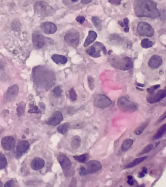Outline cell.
<instances>
[{
	"label": "cell",
	"mask_w": 166,
	"mask_h": 187,
	"mask_svg": "<svg viewBox=\"0 0 166 187\" xmlns=\"http://www.w3.org/2000/svg\"><path fill=\"white\" fill-rule=\"evenodd\" d=\"M33 79L37 86L48 90L56 83V77L52 70L42 66L35 67L32 73Z\"/></svg>",
	"instance_id": "obj_1"
},
{
	"label": "cell",
	"mask_w": 166,
	"mask_h": 187,
	"mask_svg": "<svg viewBox=\"0 0 166 187\" xmlns=\"http://www.w3.org/2000/svg\"><path fill=\"white\" fill-rule=\"evenodd\" d=\"M134 8L137 17L155 19L160 16L157 4L153 0H135Z\"/></svg>",
	"instance_id": "obj_2"
},
{
	"label": "cell",
	"mask_w": 166,
	"mask_h": 187,
	"mask_svg": "<svg viewBox=\"0 0 166 187\" xmlns=\"http://www.w3.org/2000/svg\"><path fill=\"white\" fill-rule=\"evenodd\" d=\"M108 62L116 69L123 71L129 70L134 67L133 61L126 56H115L109 58Z\"/></svg>",
	"instance_id": "obj_3"
},
{
	"label": "cell",
	"mask_w": 166,
	"mask_h": 187,
	"mask_svg": "<svg viewBox=\"0 0 166 187\" xmlns=\"http://www.w3.org/2000/svg\"><path fill=\"white\" fill-rule=\"evenodd\" d=\"M84 166L80 167L79 170V175L85 176L89 174H93L99 172L102 168V165L99 161L93 160L85 162Z\"/></svg>",
	"instance_id": "obj_4"
},
{
	"label": "cell",
	"mask_w": 166,
	"mask_h": 187,
	"mask_svg": "<svg viewBox=\"0 0 166 187\" xmlns=\"http://www.w3.org/2000/svg\"><path fill=\"white\" fill-rule=\"evenodd\" d=\"M117 106L121 111L125 113H132L138 108L137 104L126 97H122L118 99Z\"/></svg>",
	"instance_id": "obj_5"
},
{
	"label": "cell",
	"mask_w": 166,
	"mask_h": 187,
	"mask_svg": "<svg viewBox=\"0 0 166 187\" xmlns=\"http://www.w3.org/2000/svg\"><path fill=\"white\" fill-rule=\"evenodd\" d=\"M135 30L137 34L143 37H152L155 35V31L153 27L146 21H139L137 24Z\"/></svg>",
	"instance_id": "obj_6"
},
{
	"label": "cell",
	"mask_w": 166,
	"mask_h": 187,
	"mask_svg": "<svg viewBox=\"0 0 166 187\" xmlns=\"http://www.w3.org/2000/svg\"><path fill=\"white\" fill-rule=\"evenodd\" d=\"M34 12L36 14L47 17L52 15L53 11L52 7L45 1H41L35 3Z\"/></svg>",
	"instance_id": "obj_7"
},
{
	"label": "cell",
	"mask_w": 166,
	"mask_h": 187,
	"mask_svg": "<svg viewBox=\"0 0 166 187\" xmlns=\"http://www.w3.org/2000/svg\"><path fill=\"white\" fill-rule=\"evenodd\" d=\"M64 39L65 42L68 45L74 47H77L80 41V35L77 30L71 29L67 32Z\"/></svg>",
	"instance_id": "obj_8"
},
{
	"label": "cell",
	"mask_w": 166,
	"mask_h": 187,
	"mask_svg": "<svg viewBox=\"0 0 166 187\" xmlns=\"http://www.w3.org/2000/svg\"><path fill=\"white\" fill-rule=\"evenodd\" d=\"M102 51L104 54H107L105 47L101 42H95L93 45L86 49V53L92 58H97L101 57V51Z\"/></svg>",
	"instance_id": "obj_9"
},
{
	"label": "cell",
	"mask_w": 166,
	"mask_h": 187,
	"mask_svg": "<svg viewBox=\"0 0 166 187\" xmlns=\"http://www.w3.org/2000/svg\"><path fill=\"white\" fill-rule=\"evenodd\" d=\"M112 103V101L105 95H96L94 98V105L99 108H106Z\"/></svg>",
	"instance_id": "obj_10"
},
{
	"label": "cell",
	"mask_w": 166,
	"mask_h": 187,
	"mask_svg": "<svg viewBox=\"0 0 166 187\" xmlns=\"http://www.w3.org/2000/svg\"><path fill=\"white\" fill-rule=\"evenodd\" d=\"M163 63L162 57L158 54L151 55L147 61V65L152 70L158 69Z\"/></svg>",
	"instance_id": "obj_11"
},
{
	"label": "cell",
	"mask_w": 166,
	"mask_h": 187,
	"mask_svg": "<svg viewBox=\"0 0 166 187\" xmlns=\"http://www.w3.org/2000/svg\"><path fill=\"white\" fill-rule=\"evenodd\" d=\"M33 45L36 49L43 48L45 44V37L39 31H35L32 36Z\"/></svg>",
	"instance_id": "obj_12"
},
{
	"label": "cell",
	"mask_w": 166,
	"mask_h": 187,
	"mask_svg": "<svg viewBox=\"0 0 166 187\" xmlns=\"http://www.w3.org/2000/svg\"><path fill=\"white\" fill-rule=\"evenodd\" d=\"M166 96V90L165 89L163 90H159L157 92H153L151 94H149L146 98L148 102L152 104L158 102L161 100L164 99Z\"/></svg>",
	"instance_id": "obj_13"
},
{
	"label": "cell",
	"mask_w": 166,
	"mask_h": 187,
	"mask_svg": "<svg viewBox=\"0 0 166 187\" xmlns=\"http://www.w3.org/2000/svg\"><path fill=\"white\" fill-rule=\"evenodd\" d=\"M19 87L18 85H14L6 91L4 95V101L10 102L15 99L18 94Z\"/></svg>",
	"instance_id": "obj_14"
},
{
	"label": "cell",
	"mask_w": 166,
	"mask_h": 187,
	"mask_svg": "<svg viewBox=\"0 0 166 187\" xmlns=\"http://www.w3.org/2000/svg\"><path fill=\"white\" fill-rule=\"evenodd\" d=\"M29 143L26 140H20L16 146V153L17 158H19L28 150L29 148Z\"/></svg>",
	"instance_id": "obj_15"
},
{
	"label": "cell",
	"mask_w": 166,
	"mask_h": 187,
	"mask_svg": "<svg viewBox=\"0 0 166 187\" xmlns=\"http://www.w3.org/2000/svg\"><path fill=\"white\" fill-rule=\"evenodd\" d=\"M63 120L64 117L62 113L59 111L55 112L48 119L47 124L52 126H56L60 124Z\"/></svg>",
	"instance_id": "obj_16"
},
{
	"label": "cell",
	"mask_w": 166,
	"mask_h": 187,
	"mask_svg": "<svg viewBox=\"0 0 166 187\" xmlns=\"http://www.w3.org/2000/svg\"><path fill=\"white\" fill-rule=\"evenodd\" d=\"M1 145L4 150H11L15 147V140L11 136H6L1 139Z\"/></svg>",
	"instance_id": "obj_17"
},
{
	"label": "cell",
	"mask_w": 166,
	"mask_h": 187,
	"mask_svg": "<svg viewBox=\"0 0 166 187\" xmlns=\"http://www.w3.org/2000/svg\"><path fill=\"white\" fill-rule=\"evenodd\" d=\"M41 28L43 32L46 34H53L57 31V27L54 23L47 21L41 24Z\"/></svg>",
	"instance_id": "obj_18"
},
{
	"label": "cell",
	"mask_w": 166,
	"mask_h": 187,
	"mask_svg": "<svg viewBox=\"0 0 166 187\" xmlns=\"http://www.w3.org/2000/svg\"><path fill=\"white\" fill-rule=\"evenodd\" d=\"M57 159L58 162L64 170H69L72 166V163L70 160L64 154H60L57 158Z\"/></svg>",
	"instance_id": "obj_19"
},
{
	"label": "cell",
	"mask_w": 166,
	"mask_h": 187,
	"mask_svg": "<svg viewBox=\"0 0 166 187\" xmlns=\"http://www.w3.org/2000/svg\"><path fill=\"white\" fill-rule=\"evenodd\" d=\"M45 162L42 158H35L32 160L30 163V166L34 171H39L44 167Z\"/></svg>",
	"instance_id": "obj_20"
},
{
	"label": "cell",
	"mask_w": 166,
	"mask_h": 187,
	"mask_svg": "<svg viewBox=\"0 0 166 187\" xmlns=\"http://www.w3.org/2000/svg\"><path fill=\"white\" fill-rule=\"evenodd\" d=\"M97 37V33L95 31H93V30H90L89 31L88 35L86 38L84 44H83L84 47H86L89 46L91 44H92L96 40Z\"/></svg>",
	"instance_id": "obj_21"
},
{
	"label": "cell",
	"mask_w": 166,
	"mask_h": 187,
	"mask_svg": "<svg viewBox=\"0 0 166 187\" xmlns=\"http://www.w3.org/2000/svg\"><path fill=\"white\" fill-rule=\"evenodd\" d=\"M51 59L54 62L58 64H65L67 62L68 59L64 55L54 54L51 57Z\"/></svg>",
	"instance_id": "obj_22"
},
{
	"label": "cell",
	"mask_w": 166,
	"mask_h": 187,
	"mask_svg": "<svg viewBox=\"0 0 166 187\" xmlns=\"http://www.w3.org/2000/svg\"><path fill=\"white\" fill-rule=\"evenodd\" d=\"M133 143H134V140L132 139L127 138L125 139L121 144V150L123 152H127L130 149V148L132 146Z\"/></svg>",
	"instance_id": "obj_23"
},
{
	"label": "cell",
	"mask_w": 166,
	"mask_h": 187,
	"mask_svg": "<svg viewBox=\"0 0 166 187\" xmlns=\"http://www.w3.org/2000/svg\"><path fill=\"white\" fill-rule=\"evenodd\" d=\"M148 158L147 156H143L141 158H137V159H135L133 161L129 163L125 166L126 168H132L135 166L140 164L141 163L143 162Z\"/></svg>",
	"instance_id": "obj_24"
},
{
	"label": "cell",
	"mask_w": 166,
	"mask_h": 187,
	"mask_svg": "<svg viewBox=\"0 0 166 187\" xmlns=\"http://www.w3.org/2000/svg\"><path fill=\"white\" fill-rule=\"evenodd\" d=\"M166 132V124H164L162 125L160 128H159V130H158V131L156 132L155 134L153 135L152 139L156 140V139L160 138L165 135Z\"/></svg>",
	"instance_id": "obj_25"
},
{
	"label": "cell",
	"mask_w": 166,
	"mask_h": 187,
	"mask_svg": "<svg viewBox=\"0 0 166 187\" xmlns=\"http://www.w3.org/2000/svg\"><path fill=\"white\" fill-rule=\"evenodd\" d=\"M70 125V124L69 123H64L62 125H59V126L58 127L57 129V130L60 134H62V135H64L67 132L68 130H69Z\"/></svg>",
	"instance_id": "obj_26"
},
{
	"label": "cell",
	"mask_w": 166,
	"mask_h": 187,
	"mask_svg": "<svg viewBox=\"0 0 166 187\" xmlns=\"http://www.w3.org/2000/svg\"><path fill=\"white\" fill-rule=\"evenodd\" d=\"M81 145V138L78 135L74 137L71 141V146L74 149H77Z\"/></svg>",
	"instance_id": "obj_27"
},
{
	"label": "cell",
	"mask_w": 166,
	"mask_h": 187,
	"mask_svg": "<svg viewBox=\"0 0 166 187\" xmlns=\"http://www.w3.org/2000/svg\"><path fill=\"white\" fill-rule=\"evenodd\" d=\"M74 158L80 163H85L89 159V155L88 153H84L80 155H74Z\"/></svg>",
	"instance_id": "obj_28"
},
{
	"label": "cell",
	"mask_w": 166,
	"mask_h": 187,
	"mask_svg": "<svg viewBox=\"0 0 166 187\" xmlns=\"http://www.w3.org/2000/svg\"><path fill=\"white\" fill-rule=\"evenodd\" d=\"M129 23V20L127 18H125L122 21H120L118 24H119L120 26L122 28H123V31L125 32L128 33L130 30Z\"/></svg>",
	"instance_id": "obj_29"
},
{
	"label": "cell",
	"mask_w": 166,
	"mask_h": 187,
	"mask_svg": "<svg viewBox=\"0 0 166 187\" xmlns=\"http://www.w3.org/2000/svg\"><path fill=\"white\" fill-rule=\"evenodd\" d=\"M91 21L93 24L99 30H101L102 29V21L97 16H94L91 19Z\"/></svg>",
	"instance_id": "obj_30"
},
{
	"label": "cell",
	"mask_w": 166,
	"mask_h": 187,
	"mask_svg": "<svg viewBox=\"0 0 166 187\" xmlns=\"http://www.w3.org/2000/svg\"><path fill=\"white\" fill-rule=\"evenodd\" d=\"M154 43L152 41H150L148 39H142L141 42V45L143 48L147 49V48H151L153 46Z\"/></svg>",
	"instance_id": "obj_31"
},
{
	"label": "cell",
	"mask_w": 166,
	"mask_h": 187,
	"mask_svg": "<svg viewBox=\"0 0 166 187\" xmlns=\"http://www.w3.org/2000/svg\"><path fill=\"white\" fill-rule=\"evenodd\" d=\"M148 123H144L143 124H141L140 126L138 127V128H137L135 131V134H136L137 135H140L143 132V131L145 130V129L148 126Z\"/></svg>",
	"instance_id": "obj_32"
},
{
	"label": "cell",
	"mask_w": 166,
	"mask_h": 187,
	"mask_svg": "<svg viewBox=\"0 0 166 187\" xmlns=\"http://www.w3.org/2000/svg\"><path fill=\"white\" fill-rule=\"evenodd\" d=\"M6 158L3 153H0V170L4 169L7 165Z\"/></svg>",
	"instance_id": "obj_33"
},
{
	"label": "cell",
	"mask_w": 166,
	"mask_h": 187,
	"mask_svg": "<svg viewBox=\"0 0 166 187\" xmlns=\"http://www.w3.org/2000/svg\"><path fill=\"white\" fill-rule=\"evenodd\" d=\"M25 104L23 102L21 103L19 105H18L17 108V115L19 117L23 115L24 112V110H25Z\"/></svg>",
	"instance_id": "obj_34"
},
{
	"label": "cell",
	"mask_w": 166,
	"mask_h": 187,
	"mask_svg": "<svg viewBox=\"0 0 166 187\" xmlns=\"http://www.w3.org/2000/svg\"><path fill=\"white\" fill-rule=\"evenodd\" d=\"M28 112L31 114H39L42 112V111L37 106L35 105L34 104H30L29 110H28Z\"/></svg>",
	"instance_id": "obj_35"
},
{
	"label": "cell",
	"mask_w": 166,
	"mask_h": 187,
	"mask_svg": "<svg viewBox=\"0 0 166 187\" xmlns=\"http://www.w3.org/2000/svg\"><path fill=\"white\" fill-rule=\"evenodd\" d=\"M154 148H155V146L152 144H150L147 146L145 147L144 149L140 152V153L139 154V155H144L145 153H148L150 152H151V150L153 149Z\"/></svg>",
	"instance_id": "obj_36"
},
{
	"label": "cell",
	"mask_w": 166,
	"mask_h": 187,
	"mask_svg": "<svg viewBox=\"0 0 166 187\" xmlns=\"http://www.w3.org/2000/svg\"><path fill=\"white\" fill-rule=\"evenodd\" d=\"M53 94L55 97H59L62 96V89L59 86H56L53 90Z\"/></svg>",
	"instance_id": "obj_37"
},
{
	"label": "cell",
	"mask_w": 166,
	"mask_h": 187,
	"mask_svg": "<svg viewBox=\"0 0 166 187\" xmlns=\"http://www.w3.org/2000/svg\"><path fill=\"white\" fill-rule=\"evenodd\" d=\"M20 21L18 20H14L12 23V28L13 30L18 31L20 30L21 24Z\"/></svg>",
	"instance_id": "obj_38"
},
{
	"label": "cell",
	"mask_w": 166,
	"mask_h": 187,
	"mask_svg": "<svg viewBox=\"0 0 166 187\" xmlns=\"http://www.w3.org/2000/svg\"><path fill=\"white\" fill-rule=\"evenodd\" d=\"M69 95H70V97L72 101H75L77 100V94L76 93L74 89H71L69 91Z\"/></svg>",
	"instance_id": "obj_39"
},
{
	"label": "cell",
	"mask_w": 166,
	"mask_h": 187,
	"mask_svg": "<svg viewBox=\"0 0 166 187\" xmlns=\"http://www.w3.org/2000/svg\"><path fill=\"white\" fill-rule=\"evenodd\" d=\"M160 87V85H153V86H152L151 87L147 89V91L148 92V93L149 94H152L153 92H155L157 89L159 88Z\"/></svg>",
	"instance_id": "obj_40"
},
{
	"label": "cell",
	"mask_w": 166,
	"mask_h": 187,
	"mask_svg": "<svg viewBox=\"0 0 166 187\" xmlns=\"http://www.w3.org/2000/svg\"><path fill=\"white\" fill-rule=\"evenodd\" d=\"M88 83L90 89L91 90H93L94 88V80L93 79V77H90V76H89L88 77Z\"/></svg>",
	"instance_id": "obj_41"
},
{
	"label": "cell",
	"mask_w": 166,
	"mask_h": 187,
	"mask_svg": "<svg viewBox=\"0 0 166 187\" xmlns=\"http://www.w3.org/2000/svg\"><path fill=\"white\" fill-rule=\"evenodd\" d=\"M147 172H148V170L147 169V168H143L142 171L140 172V174L138 175V177L139 178H143V177H144L145 175L147 173Z\"/></svg>",
	"instance_id": "obj_42"
},
{
	"label": "cell",
	"mask_w": 166,
	"mask_h": 187,
	"mask_svg": "<svg viewBox=\"0 0 166 187\" xmlns=\"http://www.w3.org/2000/svg\"><path fill=\"white\" fill-rule=\"evenodd\" d=\"M76 20L77 22L79 23L80 24H83L84 22L85 18V17L83 16H78L77 17Z\"/></svg>",
	"instance_id": "obj_43"
},
{
	"label": "cell",
	"mask_w": 166,
	"mask_h": 187,
	"mask_svg": "<svg viewBox=\"0 0 166 187\" xmlns=\"http://www.w3.org/2000/svg\"><path fill=\"white\" fill-rule=\"evenodd\" d=\"M108 1L111 4L115 5V6H118L121 4L122 0H108Z\"/></svg>",
	"instance_id": "obj_44"
},
{
	"label": "cell",
	"mask_w": 166,
	"mask_h": 187,
	"mask_svg": "<svg viewBox=\"0 0 166 187\" xmlns=\"http://www.w3.org/2000/svg\"><path fill=\"white\" fill-rule=\"evenodd\" d=\"M127 183H128V184L131 185V186L134 185V183H135V181H134V178H133V177H132V176H128Z\"/></svg>",
	"instance_id": "obj_45"
},
{
	"label": "cell",
	"mask_w": 166,
	"mask_h": 187,
	"mask_svg": "<svg viewBox=\"0 0 166 187\" xmlns=\"http://www.w3.org/2000/svg\"><path fill=\"white\" fill-rule=\"evenodd\" d=\"M15 186L14 182L12 180H10L7 181L6 183V184L4 185V187H14Z\"/></svg>",
	"instance_id": "obj_46"
},
{
	"label": "cell",
	"mask_w": 166,
	"mask_h": 187,
	"mask_svg": "<svg viewBox=\"0 0 166 187\" xmlns=\"http://www.w3.org/2000/svg\"><path fill=\"white\" fill-rule=\"evenodd\" d=\"M166 112H165L164 113L163 115L160 117V118H159V120H158V121L159 123H160L161 121H163L164 120H165V118H166Z\"/></svg>",
	"instance_id": "obj_47"
},
{
	"label": "cell",
	"mask_w": 166,
	"mask_h": 187,
	"mask_svg": "<svg viewBox=\"0 0 166 187\" xmlns=\"http://www.w3.org/2000/svg\"><path fill=\"white\" fill-rule=\"evenodd\" d=\"M93 0H82L81 3L83 4H88L92 1Z\"/></svg>",
	"instance_id": "obj_48"
},
{
	"label": "cell",
	"mask_w": 166,
	"mask_h": 187,
	"mask_svg": "<svg viewBox=\"0 0 166 187\" xmlns=\"http://www.w3.org/2000/svg\"><path fill=\"white\" fill-rule=\"evenodd\" d=\"M137 85L138 87H144L145 85L144 84H140V83H137Z\"/></svg>",
	"instance_id": "obj_49"
},
{
	"label": "cell",
	"mask_w": 166,
	"mask_h": 187,
	"mask_svg": "<svg viewBox=\"0 0 166 187\" xmlns=\"http://www.w3.org/2000/svg\"><path fill=\"white\" fill-rule=\"evenodd\" d=\"M79 0H70V1L72 3H76L77 1H78Z\"/></svg>",
	"instance_id": "obj_50"
},
{
	"label": "cell",
	"mask_w": 166,
	"mask_h": 187,
	"mask_svg": "<svg viewBox=\"0 0 166 187\" xmlns=\"http://www.w3.org/2000/svg\"><path fill=\"white\" fill-rule=\"evenodd\" d=\"M4 186V185H3V183L1 182L0 181V187H3Z\"/></svg>",
	"instance_id": "obj_51"
},
{
	"label": "cell",
	"mask_w": 166,
	"mask_h": 187,
	"mask_svg": "<svg viewBox=\"0 0 166 187\" xmlns=\"http://www.w3.org/2000/svg\"><path fill=\"white\" fill-rule=\"evenodd\" d=\"M137 89H140V88H137ZM140 90H141V91H142V89H140Z\"/></svg>",
	"instance_id": "obj_52"
}]
</instances>
